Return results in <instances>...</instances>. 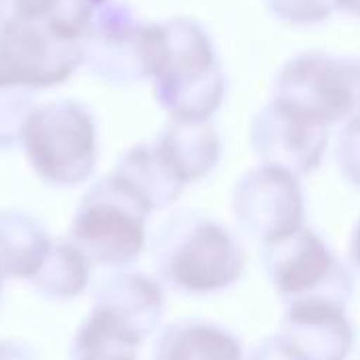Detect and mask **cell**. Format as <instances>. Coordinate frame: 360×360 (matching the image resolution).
<instances>
[{
	"mask_svg": "<svg viewBox=\"0 0 360 360\" xmlns=\"http://www.w3.org/2000/svg\"><path fill=\"white\" fill-rule=\"evenodd\" d=\"M162 51L154 97L173 120L205 122L226 95V76L207 30L190 17L160 21Z\"/></svg>",
	"mask_w": 360,
	"mask_h": 360,
	"instance_id": "6da1fadb",
	"label": "cell"
},
{
	"mask_svg": "<svg viewBox=\"0 0 360 360\" xmlns=\"http://www.w3.org/2000/svg\"><path fill=\"white\" fill-rule=\"evenodd\" d=\"M23 154L32 171L51 186H78L97 165V122L76 99L36 103L23 122Z\"/></svg>",
	"mask_w": 360,
	"mask_h": 360,
	"instance_id": "7a4b0ae2",
	"label": "cell"
},
{
	"mask_svg": "<svg viewBox=\"0 0 360 360\" xmlns=\"http://www.w3.org/2000/svg\"><path fill=\"white\" fill-rule=\"evenodd\" d=\"M148 213L141 198L114 175H105L82 196L70 240L89 264L127 266L143 249Z\"/></svg>",
	"mask_w": 360,
	"mask_h": 360,
	"instance_id": "3957f363",
	"label": "cell"
},
{
	"mask_svg": "<svg viewBox=\"0 0 360 360\" xmlns=\"http://www.w3.org/2000/svg\"><path fill=\"white\" fill-rule=\"evenodd\" d=\"M272 99L323 124L360 118V57L306 51L289 59L274 78Z\"/></svg>",
	"mask_w": 360,
	"mask_h": 360,
	"instance_id": "277c9868",
	"label": "cell"
},
{
	"mask_svg": "<svg viewBox=\"0 0 360 360\" xmlns=\"http://www.w3.org/2000/svg\"><path fill=\"white\" fill-rule=\"evenodd\" d=\"M82 65V44L42 19H11L0 25V86L44 91L68 82Z\"/></svg>",
	"mask_w": 360,
	"mask_h": 360,
	"instance_id": "5b68a950",
	"label": "cell"
},
{
	"mask_svg": "<svg viewBox=\"0 0 360 360\" xmlns=\"http://www.w3.org/2000/svg\"><path fill=\"white\" fill-rule=\"evenodd\" d=\"M253 143L270 162L268 167L287 173L308 171L325 152L327 124L272 99L255 118Z\"/></svg>",
	"mask_w": 360,
	"mask_h": 360,
	"instance_id": "8992f818",
	"label": "cell"
},
{
	"mask_svg": "<svg viewBox=\"0 0 360 360\" xmlns=\"http://www.w3.org/2000/svg\"><path fill=\"white\" fill-rule=\"evenodd\" d=\"M160 289L143 274H120L105 281L89 314L108 323L135 344L154 329L160 316Z\"/></svg>",
	"mask_w": 360,
	"mask_h": 360,
	"instance_id": "52a82bcc",
	"label": "cell"
},
{
	"mask_svg": "<svg viewBox=\"0 0 360 360\" xmlns=\"http://www.w3.org/2000/svg\"><path fill=\"white\" fill-rule=\"evenodd\" d=\"M53 240L25 211H0V276L34 281Z\"/></svg>",
	"mask_w": 360,
	"mask_h": 360,
	"instance_id": "ba28073f",
	"label": "cell"
},
{
	"mask_svg": "<svg viewBox=\"0 0 360 360\" xmlns=\"http://www.w3.org/2000/svg\"><path fill=\"white\" fill-rule=\"evenodd\" d=\"M154 146L181 184L202 177L207 171H211L219 150L217 135L207 120H173L162 129Z\"/></svg>",
	"mask_w": 360,
	"mask_h": 360,
	"instance_id": "9c48e42d",
	"label": "cell"
},
{
	"mask_svg": "<svg viewBox=\"0 0 360 360\" xmlns=\"http://www.w3.org/2000/svg\"><path fill=\"white\" fill-rule=\"evenodd\" d=\"M91 264L72 245V240H53L49 255L34 276V287L51 300H72L89 283Z\"/></svg>",
	"mask_w": 360,
	"mask_h": 360,
	"instance_id": "30bf717a",
	"label": "cell"
},
{
	"mask_svg": "<svg viewBox=\"0 0 360 360\" xmlns=\"http://www.w3.org/2000/svg\"><path fill=\"white\" fill-rule=\"evenodd\" d=\"M217 344L215 333L198 327H173L162 335L154 360H202Z\"/></svg>",
	"mask_w": 360,
	"mask_h": 360,
	"instance_id": "8fae6325",
	"label": "cell"
},
{
	"mask_svg": "<svg viewBox=\"0 0 360 360\" xmlns=\"http://www.w3.org/2000/svg\"><path fill=\"white\" fill-rule=\"evenodd\" d=\"M34 108V93L0 86V150H8L19 143L23 122Z\"/></svg>",
	"mask_w": 360,
	"mask_h": 360,
	"instance_id": "7c38bea8",
	"label": "cell"
},
{
	"mask_svg": "<svg viewBox=\"0 0 360 360\" xmlns=\"http://www.w3.org/2000/svg\"><path fill=\"white\" fill-rule=\"evenodd\" d=\"M268 8L289 23H316L331 15V0H266Z\"/></svg>",
	"mask_w": 360,
	"mask_h": 360,
	"instance_id": "4fadbf2b",
	"label": "cell"
},
{
	"mask_svg": "<svg viewBox=\"0 0 360 360\" xmlns=\"http://www.w3.org/2000/svg\"><path fill=\"white\" fill-rule=\"evenodd\" d=\"M68 0H0V25L11 19H51Z\"/></svg>",
	"mask_w": 360,
	"mask_h": 360,
	"instance_id": "5bb4252c",
	"label": "cell"
},
{
	"mask_svg": "<svg viewBox=\"0 0 360 360\" xmlns=\"http://www.w3.org/2000/svg\"><path fill=\"white\" fill-rule=\"evenodd\" d=\"M340 160L350 177L360 181V118L350 120L340 139Z\"/></svg>",
	"mask_w": 360,
	"mask_h": 360,
	"instance_id": "9a60e30c",
	"label": "cell"
},
{
	"mask_svg": "<svg viewBox=\"0 0 360 360\" xmlns=\"http://www.w3.org/2000/svg\"><path fill=\"white\" fill-rule=\"evenodd\" d=\"M0 360H34V356L23 344L2 340L0 342Z\"/></svg>",
	"mask_w": 360,
	"mask_h": 360,
	"instance_id": "2e32d148",
	"label": "cell"
},
{
	"mask_svg": "<svg viewBox=\"0 0 360 360\" xmlns=\"http://www.w3.org/2000/svg\"><path fill=\"white\" fill-rule=\"evenodd\" d=\"M331 2H333V8L360 17V0H331Z\"/></svg>",
	"mask_w": 360,
	"mask_h": 360,
	"instance_id": "e0dca14e",
	"label": "cell"
},
{
	"mask_svg": "<svg viewBox=\"0 0 360 360\" xmlns=\"http://www.w3.org/2000/svg\"><path fill=\"white\" fill-rule=\"evenodd\" d=\"M2 281H4V278L0 276V295H2Z\"/></svg>",
	"mask_w": 360,
	"mask_h": 360,
	"instance_id": "ac0fdd59",
	"label": "cell"
}]
</instances>
